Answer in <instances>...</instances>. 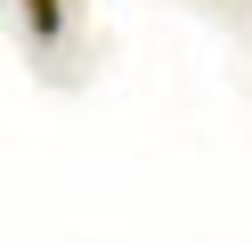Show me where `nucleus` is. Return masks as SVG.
Instances as JSON below:
<instances>
[{
    "label": "nucleus",
    "instance_id": "f257e3e1",
    "mask_svg": "<svg viewBox=\"0 0 252 243\" xmlns=\"http://www.w3.org/2000/svg\"><path fill=\"white\" fill-rule=\"evenodd\" d=\"M17 8H25V25H33L41 41H49V32H57V0H17Z\"/></svg>",
    "mask_w": 252,
    "mask_h": 243
}]
</instances>
